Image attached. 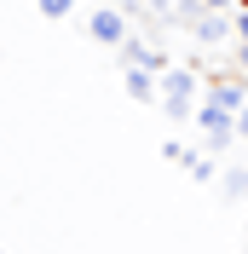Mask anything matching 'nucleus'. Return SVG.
I'll list each match as a JSON object with an SVG mask.
<instances>
[{
    "instance_id": "6",
    "label": "nucleus",
    "mask_w": 248,
    "mask_h": 254,
    "mask_svg": "<svg viewBox=\"0 0 248 254\" xmlns=\"http://www.w3.org/2000/svg\"><path fill=\"white\" fill-rule=\"evenodd\" d=\"M122 58H127V64H139V69H156V75L168 69V52L150 47V41H139V35H127V41H122Z\"/></svg>"
},
{
    "instance_id": "13",
    "label": "nucleus",
    "mask_w": 248,
    "mask_h": 254,
    "mask_svg": "<svg viewBox=\"0 0 248 254\" xmlns=\"http://www.w3.org/2000/svg\"><path fill=\"white\" fill-rule=\"evenodd\" d=\"M243 6H248V0H243Z\"/></svg>"
},
{
    "instance_id": "11",
    "label": "nucleus",
    "mask_w": 248,
    "mask_h": 254,
    "mask_svg": "<svg viewBox=\"0 0 248 254\" xmlns=\"http://www.w3.org/2000/svg\"><path fill=\"white\" fill-rule=\"evenodd\" d=\"M208 12H237V0H202Z\"/></svg>"
},
{
    "instance_id": "5",
    "label": "nucleus",
    "mask_w": 248,
    "mask_h": 254,
    "mask_svg": "<svg viewBox=\"0 0 248 254\" xmlns=\"http://www.w3.org/2000/svg\"><path fill=\"white\" fill-rule=\"evenodd\" d=\"M208 98H214V104H219V110H243V104H248V81H237V75H214V81H208Z\"/></svg>"
},
{
    "instance_id": "4",
    "label": "nucleus",
    "mask_w": 248,
    "mask_h": 254,
    "mask_svg": "<svg viewBox=\"0 0 248 254\" xmlns=\"http://www.w3.org/2000/svg\"><path fill=\"white\" fill-rule=\"evenodd\" d=\"M196 127L208 133V139H214V150L237 139V116H231V110H219L214 98H202V104H196Z\"/></svg>"
},
{
    "instance_id": "3",
    "label": "nucleus",
    "mask_w": 248,
    "mask_h": 254,
    "mask_svg": "<svg viewBox=\"0 0 248 254\" xmlns=\"http://www.w3.org/2000/svg\"><path fill=\"white\" fill-rule=\"evenodd\" d=\"M190 29H196L202 47H219V41H231V35H237V12H208V6H196Z\"/></svg>"
},
{
    "instance_id": "2",
    "label": "nucleus",
    "mask_w": 248,
    "mask_h": 254,
    "mask_svg": "<svg viewBox=\"0 0 248 254\" xmlns=\"http://www.w3.org/2000/svg\"><path fill=\"white\" fill-rule=\"evenodd\" d=\"M87 29H93L98 47H122V41H127V12H122V6H93Z\"/></svg>"
},
{
    "instance_id": "9",
    "label": "nucleus",
    "mask_w": 248,
    "mask_h": 254,
    "mask_svg": "<svg viewBox=\"0 0 248 254\" xmlns=\"http://www.w3.org/2000/svg\"><path fill=\"white\" fill-rule=\"evenodd\" d=\"M162 156H168V162H179V168H185V156H190V150H185V144H179V139H168V144H162Z\"/></svg>"
},
{
    "instance_id": "7",
    "label": "nucleus",
    "mask_w": 248,
    "mask_h": 254,
    "mask_svg": "<svg viewBox=\"0 0 248 254\" xmlns=\"http://www.w3.org/2000/svg\"><path fill=\"white\" fill-rule=\"evenodd\" d=\"M127 93L139 98V104H162V75H156V69H139V64H127Z\"/></svg>"
},
{
    "instance_id": "10",
    "label": "nucleus",
    "mask_w": 248,
    "mask_h": 254,
    "mask_svg": "<svg viewBox=\"0 0 248 254\" xmlns=\"http://www.w3.org/2000/svg\"><path fill=\"white\" fill-rule=\"evenodd\" d=\"M237 41H248V6H237Z\"/></svg>"
},
{
    "instance_id": "12",
    "label": "nucleus",
    "mask_w": 248,
    "mask_h": 254,
    "mask_svg": "<svg viewBox=\"0 0 248 254\" xmlns=\"http://www.w3.org/2000/svg\"><path fill=\"white\" fill-rule=\"evenodd\" d=\"M237 69L248 75V41H237Z\"/></svg>"
},
{
    "instance_id": "1",
    "label": "nucleus",
    "mask_w": 248,
    "mask_h": 254,
    "mask_svg": "<svg viewBox=\"0 0 248 254\" xmlns=\"http://www.w3.org/2000/svg\"><path fill=\"white\" fill-rule=\"evenodd\" d=\"M196 69H190V64H168V69H162V110L173 116V122H190V116H196Z\"/></svg>"
},
{
    "instance_id": "8",
    "label": "nucleus",
    "mask_w": 248,
    "mask_h": 254,
    "mask_svg": "<svg viewBox=\"0 0 248 254\" xmlns=\"http://www.w3.org/2000/svg\"><path fill=\"white\" fill-rule=\"evenodd\" d=\"M69 12H75V0H41V17H52V23H63Z\"/></svg>"
}]
</instances>
